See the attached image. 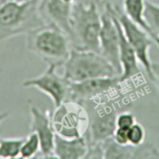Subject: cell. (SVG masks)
Wrapping results in <instances>:
<instances>
[{
  "label": "cell",
  "mask_w": 159,
  "mask_h": 159,
  "mask_svg": "<svg viewBox=\"0 0 159 159\" xmlns=\"http://www.w3.org/2000/svg\"><path fill=\"white\" fill-rule=\"evenodd\" d=\"M41 0L6 1L0 3V42L45 26Z\"/></svg>",
  "instance_id": "obj_1"
},
{
  "label": "cell",
  "mask_w": 159,
  "mask_h": 159,
  "mask_svg": "<svg viewBox=\"0 0 159 159\" xmlns=\"http://www.w3.org/2000/svg\"><path fill=\"white\" fill-rule=\"evenodd\" d=\"M101 11L96 0L75 2L71 15L72 48L99 53Z\"/></svg>",
  "instance_id": "obj_2"
},
{
  "label": "cell",
  "mask_w": 159,
  "mask_h": 159,
  "mask_svg": "<svg viewBox=\"0 0 159 159\" xmlns=\"http://www.w3.org/2000/svg\"><path fill=\"white\" fill-rule=\"evenodd\" d=\"M26 48L47 65H63L70 55L71 41L54 25H45L26 34Z\"/></svg>",
  "instance_id": "obj_3"
},
{
  "label": "cell",
  "mask_w": 159,
  "mask_h": 159,
  "mask_svg": "<svg viewBox=\"0 0 159 159\" xmlns=\"http://www.w3.org/2000/svg\"><path fill=\"white\" fill-rule=\"evenodd\" d=\"M62 66V76L69 82L118 75L113 65L100 53L88 50L72 48Z\"/></svg>",
  "instance_id": "obj_4"
},
{
  "label": "cell",
  "mask_w": 159,
  "mask_h": 159,
  "mask_svg": "<svg viewBox=\"0 0 159 159\" xmlns=\"http://www.w3.org/2000/svg\"><path fill=\"white\" fill-rule=\"evenodd\" d=\"M55 134L65 138L84 136L88 130L90 116L81 102L65 100L50 113Z\"/></svg>",
  "instance_id": "obj_5"
},
{
  "label": "cell",
  "mask_w": 159,
  "mask_h": 159,
  "mask_svg": "<svg viewBox=\"0 0 159 159\" xmlns=\"http://www.w3.org/2000/svg\"><path fill=\"white\" fill-rule=\"evenodd\" d=\"M112 10L121 26L126 40L133 48L139 63L143 67L151 80L152 61L150 57V49L154 43V40L145 30L128 18L127 16L123 12V9L118 6H112Z\"/></svg>",
  "instance_id": "obj_6"
},
{
  "label": "cell",
  "mask_w": 159,
  "mask_h": 159,
  "mask_svg": "<svg viewBox=\"0 0 159 159\" xmlns=\"http://www.w3.org/2000/svg\"><path fill=\"white\" fill-rule=\"evenodd\" d=\"M59 67L56 65H48L44 72L35 77L23 81L22 85L24 88H34L46 95L58 107L69 99V82L63 76L58 74Z\"/></svg>",
  "instance_id": "obj_7"
},
{
  "label": "cell",
  "mask_w": 159,
  "mask_h": 159,
  "mask_svg": "<svg viewBox=\"0 0 159 159\" xmlns=\"http://www.w3.org/2000/svg\"><path fill=\"white\" fill-rule=\"evenodd\" d=\"M122 84L119 75L69 82V99L82 103L113 92Z\"/></svg>",
  "instance_id": "obj_8"
},
{
  "label": "cell",
  "mask_w": 159,
  "mask_h": 159,
  "mask_svg": "<svg viewBox=\"0 0 159 159\" xmlns=\"http://www.w3.org/2000/svg\"><path fill=\"white\" fill-rule=\"evenodd\" d=\"M119 36L117 23L106 4L101 11V26L99 34V53L115 68L118 75L121 74L119 61Z\"/></svg>",
  "instance_id": "obj_9"
},
{
  "label": "cell",
  "mask_w": 159,
  "mask_h": 159,
  "mask_svg": "<svg viewBox=\"0 0 159 159\" xmlns=\"http://www.w3.org/2000/svg\"><path fill=\"white\" fill-rule=\"evenodd\" d=\"M30 132H34L38 136L41 143V152L39 155L41 158H54V148L55 134L51 127L50 113L48 110H42L37 106L31 104L30 106Z\"/></svg>",
  "instance_id": "obj_10"
},
{
  "label": "cell",
  "mask_w": 159,
  "mask_h": 159,
  "mask_svg": "<svg viewBox=\"0 0 159 159\" xmlns=\"http://www.w3.org/2000/svg\"><path fill=\"white\" fill-rule=\"evenodd\" d=\"M118 113L112 106H107L97 110L92 119L90 118L88 130L86 133L88 142L102 143L112 138L116 128L115 120Z\"/></svg>",
  "instance_id": "obj_11"
},
{
  "label": "cell",
  "mask_w": 159,
  "mask_h": 159,
  "mask_svg": "<svg viewBox=\"0 0 159 159\" xmlns=\"http://www.w3.org/2000/svg\"><path fill=\"white\" fill-rule=\"evenodd\" d=\"M73 5L63 0H41V12L47 25L57 26L69 36H72L71 15Z\"/></svg>",
  "instance_id": "obj_12"
},
{
  "label": "cell",
  "mask_w": 159,
  "mask_h": 159,
  "mask_svg": "<svg viewBox=\"0 0 159 159\" xmlns=\"http://www.w3.org/2000/svg\"><path fill=\"white\" fill-rule=\"evenodd\" d=\"M105 4L115 18L117 26H118V36H119L118 53H119V61L122 70L121 74L119 75V78L122 83H123V82H126V81L133 79L134 77L140 75V63H139L137 54H136L133 48L126 40L121 26H120L115 15L114 14L113 10H112V5L108 2H107Z\"/></svg>",
  "instance_id": "obj_13"
},
{
  "label": "cell",
  "mask_w": 159,
  "mask_h": 159,
  "mask_svg": "<svg viewBox=\"0 0 159 159\" xmlns=\"http://www.w3.org/2000/svg\"><path fill=\"white\" fill-rule=\"evenodd\" d=\"M105 159H133L159 158V152L149 145H120L110 138L101 143Z\"/></svg>",
  "instance_id": "obj_14"
},
{
  "label": "cell",
  "mask_w": 159,
  "mask_h": 159,
  "mask_svg": "<svg viewBox=\"0 0 159 159\" xmlns=\"http://www.w3.org/2000/svg\"><path fill=\"white\" fill-rule=\"evenodd\" d=\"M87 148L88 141L86 134L76 138H65L55 134L53 156L62 159L84 158Z\"/></svg>",
  "instance_id": "obj_15"
},
{
  "label": "cell",
  "mask_w": 159,
  "mask_h": 159,
  "mask_svg": "<svg viewBox=\"0 0 159 159\" xmlns=\"http://www.w3.org/2000/svg\"><path fill=\"white\" fill-rule=\"evenodd\" d=\"M146 0H123V11L133 23L143 28L149 34V29L144 20V9Z\"/></svg>",
  "instance_id": "obj_16"
},
{
  "label": "cell",
  "mask_w": 159,
  "mask_h": 159,
  "mask_svg": "<svg viewBox=\"0 0 159 159\" xmlns=\"http://www.w3.org/2000/svg\"><path fill=\"white\" fill-rule=\"evenodd\" d=\"M144 20L149 29L150 36L159 47V4L151 0L145 1Z\"/></svg>",
  "instance_id": "obj_17"
},
{
  "label": "cell",
  "mask_w": 159,
  "mask_h": 159,
  "mask_svg": "<svg viewBox=\"0 0 159 159\" xmlns=\"http://www.w3.org/2000/svg\"><path fill=\"white\" fill-rule=\"evenodd\" d=\"M24 138H0V158H20Z\"/></svg>",
  "instance_id": "obj_18"
},
{
  "label": "cell",
  "mask_w": 159,
  "mask_h": 159,
  "mask_svg": "<svg viewBox=\"0 0 159 159\" xmlns=\"http://www.w3.org/2000/svg\"><path fill=\"white\" fill-rule=\"evenodd\" d=\"M41 152V143L38 136L34 132H30L25 137L20 148V158H31L37 157Z\"/></svg>",
  "instance_id": "obj_19"
},
{
  "label": "cell",
  "mask_w": 159,
  "mask_h": 159,
  "mask_svg": "<svg viewBox=\"0 0 159 159\" xmlns=\"http://www.w3.org/2000/svg\"><path fill=\"white\" fill-rule=\"evenodd\" d=\"M129 144L132 146H140L144 144L146 139V130L140 123H135L128 129Z\"/></svg>",
  "instance_id": "obj_20"
},
{
  "label": "cell",
  "mask_w": 159,
  "mask_h": 159,
  "mask_svg": "<svg viewBox=\"0 0 159 159\" xmlns=\"http://www.w3.org/2000/svg\"><path fill=\"white\" fill-rule=\"evenodd\" d=\"M135 123H137V118L132 112L123 111L117 114L115 120L116 127L129 129Z\"/></svg>",
  "instance_id": "obj_21"
},
{
  "label": "cell",
  "mask_w": 159,
  "mask_h": 159,
  "mask_svg": "<svg viewBox=\"0 0 159 159\" xmlns=\"http://www.w3.org/2000/svg\"><path fill=\"white\" fill-rule=\"evenodd\" d=\"M112 138L118 144L120 145H126L129 144L128 139V129L116 127L114 131Z\"/></svg>",
  "instance_id": "obj_22"
},
{
  "label": "cell",
  "mask_w": 159,
  "mask_h": 159,
  "mask_svg": "<svg viewBox=\"0 0 159 159\" xmlns=\"http://www.w3.org/2000/svg\"><path fill=\"white\" fill-rule=\"evenodd\" d=\"M151 73L152 79L151 81L154 82L159 93V62H152L151 64Z\"/></svg>",
  "instance_id": "obj_23"
},
{
  "label": "cell",
  "mask_w": 159,
  "mask_h": 159,
  "mask_svg": "<svg viewBox=\"0 0 159 159\" xmlns=\"http://www.w3.org/2000/svg\"><path fill=\"white\" fill-rule=\"evenodd\" d=\"M9 113L8 112H0V127H1L2 124L6 121V120L9 118Z\"/></svg>",
  "instance_id": "obj_24"
},
{
  "label": "cell",
  "mask_w": 159,
  "mask_h": 159,
  "mask_svg": "<svg viewBox=\"0 0 159 159\" xmlns=\"http://www.w3.org/2000/svg\"><path fill=\"white\" fill-rule=\"evenodd\" d=\"M6 1H22V0H0V3Z\"/></svg>",
  "instance_id": "obj_25"
},
{
  "label": "cell",
  "mask_w": 159,
  "mask_h": 159,
  "mask_svg": "<svg viewBox=\"0 0 159 159\" xmlns=\"http://www.w3.org/2000/svg\"><path fill=\"white\" fill-rule=\"evenodd\" d=\"M96 1L98 2H107L108 0H96Z\"/></svg>",
  "instance_id": "obj_26"
}]
</instances>
